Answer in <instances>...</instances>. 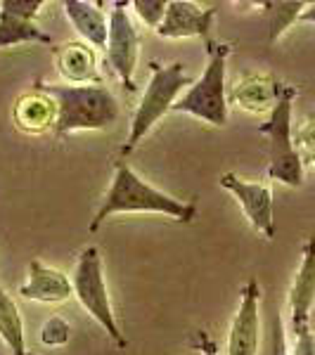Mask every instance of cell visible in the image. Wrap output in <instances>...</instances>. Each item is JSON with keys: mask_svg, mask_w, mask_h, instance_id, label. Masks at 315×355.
<instances>
[{"mask_svg": "<svg viewBox=\"0 0 315 355\" xmlns=\"http://www.w3.org/2000/svg\"><path fill=\"white\" fill-rule=\"evenodd\" d=\"M117 214H162L178 223H192L197 218V204L180 202L171 194H164L162 190L152 187L150 182L142 180L128 164L119 162L110 190L102 199V206L97 209L88 230L97 232L102 223Z\"/></svg>", "mask_w": 315, "mask_h": 355, "instance_id": "obj_1", "label": "cell"}, {"mask_svg": "<svg viewBox=\"0 0 315 355\" xmlns=\"http://www.w3.org/2000/svg\"><path fill=\"white\" fill-rule=\"evenodd\" d=\"M57 107L55 128L57 137H65L76 130H102L119 119V102L105 85H48L38 83Z\"/></svg>", "mask_w": 315, "mask_h": 355, "instance_id": "obj_2", "label": "cell"}, {"mask_svg": "<svg viewBox=\"0 0 315 355\" xmlns=\"http://www.w3.org/2000/svg\"><path fill=\"white\" fill-rule=\"evenodd\" d=\"M150 69H152V78L147 83L145 93L140 97V105H137V110L133 114L128 140L124 145V154H130L145 140V135L171 112V107L180 97L182 88H187L192 83L180 62H173V64L152 62Z\"/></svg>", "mask_w": 315, "mask_h": 355, "instance_id": "obj_3", "label": "cell"}, {"mask_svg": "<svg viewBox=\"0 0 315 355\" xmlns=\"http://www.w3.org/2000/svg\"><path fill=\"white\" fill-rule=\"evenodd\" d=\"M294 85H284L280 100L275 102L268 121L259 125V133L268 135V175L275 182L287 187L303 185V166L294 150V125H291V110H294Z\"/></svg>", "mask_w": 315, "mask_h": 355, "instance_id": "obj_4", "label": "cell"}, {"mask_svg": "<svg viewBox=\"0 0 315 355\" xmlns=\"http://www.w3.org/2000/svg\"><path fill=\"white\" fill-rule=\"evenodd\" d=\"M230 57V45L219 43L209 48V64L204 73L194 83H190L185 95L176 100L171 112L176 114H190L194 119L211 125H225L228 123V85H225V64Z\"/></svg>", "mask_w": 315, "mask_h": 355, "instance_id": "obj_5", "label": "cell"}, {"mask_svg": "<svg viewBox=\"0 0 315 355\" xmlns=\"http://www.w3.org/2000/svg\"><path fill=\"white\" fill-rule=\"evenodd\" d=\"M71 296H76L78 303L90 313V318L107 331V336L117 343L119 348H126L128 341L121 334L112 311L110 291H107L105 270H102V256L97 246H85L76 261L71 275Z\"/></svg>", "mask_w": 315, "mask_h": 355, "instance_id": "obj_6", "label": "cell"}, {"mask_svg": "<svg viewBox=\"0 0 315 355\" xmlns=\"http://www.w3.org/2000/svg\"><path fill=\"white\" fill-rule=\"evenodd\" d=\"M128 0L114 3V10L107 19V62L121 78V83L128 90H135V69L137 55H140V33H137L135 21L128 15Z\"/></svg>", "mask_w": 315, "mask_h": 355, "instance_id": "obj_7", "label": "cell"}, {"mask_svg": "<svg viewBox=\"0 0 315 355\" xmlns=\"http://www.w3.org/2000/svg\"><path fill=\"white\" fill-rule=\"evenodd\" d=\"M261 346V287L256 279H249L242 287L237 313L232 315L228 329V355H259Z\"/></svg>", "mask_w": 315, "mask_h": 355, "instance_id": "obj_8", "label": "cell"}, {"mask_svg": "<svg viewBox=\"0 0 315 355\" xmlns=\"http://www.w3.org/2000/svg\"><path fill=\"white\" fill-rule=\"evenodd\" d=\"M219 5L199 8L190 0H169L166 3L164 19L154 31L162 38H204L206 45L211 43V26H214Z\"/></svg>", "mask_w": 315, "mask_h": 355, "instance_id": "obj_9", "label": "cell"}, {"mask_svg": "<svg viewBox=\"0 0 315 355\" xmlns=\"http://www.w3.org/2000/svg\"><path fill=\"white\" fill-rule=\"evenodd\" d=\"M221 187H225L228 192L237 199V204L242 206L244 216L251 223L256 232L263 234L266 239H273L275 234V218H273V192L263 182H249L242 180L235 173H223L221 175Z\"/></svg>", "mask_w": 315, "mask_h": 355, "instance_id": "obj_10", "label": "cell"}, {"mask_svg": "<svg viewBox=\"0 0 315 355\" xmlns=\"http://www.w3.org/2000/svg\"><path fill=\"white\" fill-rule=\"evenodd\" d=\"M315 299V275H313V242L306 239L301 251V263L294 272L289 287L287 311H289V336L311 331V313Z\"/></svg>", "mask_w": 315, "mask_h": 355, "instance_id": "obj_11", "label": "cell"}, {"mask_svg": "<svg viewBox=\"0 0 315 355\" xmlns=\"http://www.w3.org/2000/svg\"><path fill=\"white\" fill-rule=\"evenodd\" d=\"M282 90L284 83L273 73H244L230 85L225 97L228 105H237L251 114H263L273 110Z\"/></svg>", "mask_w": 315, "mask_h": 355, "instance_id": "obj_12", "label": "cell"}, {"mask_svg": "<svg viewBox=\"0 0 315 355\" xmlns=\"http://www.w3.org/2000/svg\"><path fill=\"white\" fill-rule=\"evenodd\" d=\"M22 299L38 303H62L71 299V282L62 270L33 259L28 263V277L19 287Z\"/></svg>", "mask_w": 315, "mask_h": 355, "instance_id": "obj_13", "label": "cell"}, {"mask_svg": "<svg viewBox=\"0 0 315 355\" xmlns=\"http://www.w3.org/2000/svg\"><path fill=\"white\" fill-rule=\"evenodd\" d=\"M55 64L67 85H100L97 55L85 43H62L53 50Z\"/></svg>", "mask_w": 315, "mask_h": 355, "instance_id": "obj_14", "label": "cell"}, {"mask_svg": "<svg viewBox=\"0 0 315 355\" xmlns=\"http://www.w3.org/2000/svg\"><path fill=\"white\" fill-rule=\"evenodd\" d=\"M12 116L19 130H24L28 135H41L55 128L57 107L53 97L36 90V93H26L17 100Z\"/></svg>", "mask_w": 315, "mask_h": 355, "instance_id": "obj_15", "label": "cell"}, {"mask_svg": "<svg viewBox=\"0 0 315 355\" xmlns=\"http://www.w3.org/2000/svg\"><path fill=\"white\" fill-rule=\"evenodd\" d=\"M65 12L76 28V33L83 38L85 45L105 48L107 43V15L102 12V3H85V0H65L62 3Z\"/></svg>", "mask_w": 315, "mask_h": 355, "instance_id": "obj_16", "label": "cell"}, {"mask_svg": "<svg viewBox=\"0 0 315 355\" xmlns=\"http://www.w3.org/2000/svg\"><path fill=\"white\" fill-rule=\"evenodd\" d=\"M19 43H53V38L43 33L31 19L0 5V50Z\"/></svg>", "mask_w": 315, "mask_h": 355, "instance_id": "obj_17", "label": "cell"}, {"mask_svg": "<svg viewBox=\"0 0 315 355\" xmlns=\"http://www.w3.org/2000/svg\"><path fill=\"white\" fill-rule=\"evenodd\" d=\"M0 339L12 355H28L24 339V320L12 296L0 287Z\"/></svg>", "mask_w": 315, "mask_h": 355, "instance_id": "obj_18", "label": "cell"}, {"mask_svg": "<svg viewBox=\"0 0 315 355\" xmlns=\"http://www.w3.org/2000/svg\"><path fill=\"white\" fill-rule=\"evenodd\" d=\"M266 8V19H268V41L275 43L282 36L291 24L299 19H311L313 17V3H261Z\"/></svg>", "mask_w": 315, "mask_h": 355, "instance_id": "obj_19", "label": "cell"}, {"mask_svg": "<svg viewBox=\"0 0 315 355\" xmlns=\"http://www.w3.org/2000/svg\"><path fill=\"white\" fill-rule=\"evenodd\" d=\"M296 154L301 159V166H313V157H315V119L308 116L299 128H296V145H294Z\"/></svg>", "mask_w": 315, "mask_h": 355, "instance_id": "obj_20", "label": "cell"}, {"mask_svg": "<svg viewBox=\"0 0 315 355\" xmlns=\"http://www.w3.org/2000/svg\"><path fill=\"white\" fill-rule=\"evenodd\" d=\"M166 3L169 0H133V3H128V8H133V12L150 28H157L164 19Z\"/></svg>", "mask_w": 315, "mask_h": 355, "instance_id": "obj_21", "label": "cell"}, {"mask_svg": "<svg viewBox=\"0 0 315 355\" xmlns=\"http://www.w3.org/2000/svg\"><path fill=\"white\" fill-rule=\"evenodd\" d=\"M69 339H71V327L62 318H50L41 327V341L50 348L67 346Z\"/></svg>", "mask_w": 315, "mask_h": 355, "instance_id": "obj_22", "label": "cell"}, {"mask_svg": "<svg viewBox=\"0 0 315 355\" xmlns=\"http://www.w3.org/2000/svg\"><path fill=\"white\" fill-rule=\"evenodd\" d=\"M284 353H287V355H313L315 353L313 331H301V334H291L289 336V346L284 343Z\"/></svg>", "mask_w": 315, "mask_h": 355, "instance_id": "obj_23", "label": "cell"}, {"mask_svg": "<svg viewBox=\"0 0 315 355\" xmlns=\"http://www.w3.org/2000/svg\"><path fill=\"white\" fill-rule=\"evenodd\" d=\"M0 5L33 21L38 15V10L43 8V0H0Z\"/></svg>", "mask_w": 315, "mask_h": 355, "instance_id": "obj_24", "label": "cell"}, {"mask_svg": "<svg viewBox=\"0 0 315 355\" xmlns=\"http://www.w3.org/2000/svg\"><path fill=\"white\" fill-rule=\"evenodd\" d=\"M199 346H202V355H219L216 351V343L209 339V334H204V331H199Z\"/></svg>", "mask_w": 315, "mask_h": 355, "instance_id": "obj_25", "label": "cell"}]
</instances>
